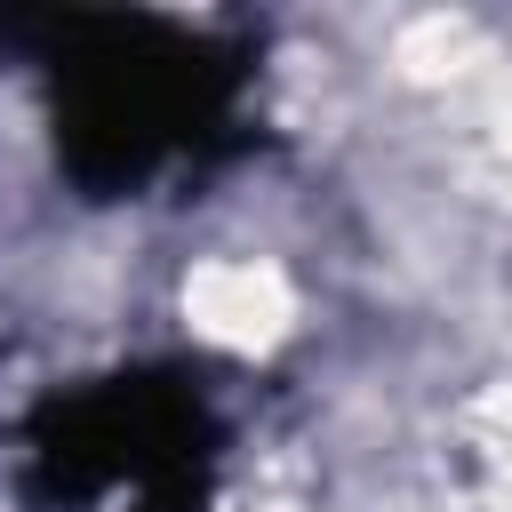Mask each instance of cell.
<instances>
[{
    "mask_svg": "<svg viewBox=\"0 0 512 512\" xmlns=\"http://www.w3.org/2000/svg\"><path fill=\"white\" fill-rule=\"evenodd\" d=\"M0 56L32 64L56 176L112 208L208 184L256 152L264 48L168 8L0 0Z\"/></svg>",
    "mask_w": 512,
    "mask_h": 512,
    "instance_id": "1",
    "label": "cell"
},
{
    "mask_svg": "<svg viewBox=\"0 0 512 512\" xmlns=\"http://www.w3.org/2000/svg\"><path fill=\"white\" fill-rule=\"evenodd\" d=\"M224 448L232 416L200 360H120L16 416V496L32 512H208Z\"/></svg>",
    "mask_w": 512,
    "mask_h": 512,
    "instance_id": "2",
    "label": "cell"
}]
</instances>
